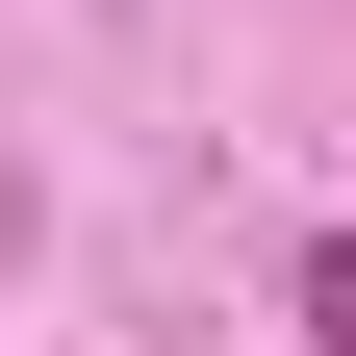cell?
I'll return each instance as SVG.
<instances>
[{"label":"cell","instance_id":"1","mask_svg":"<svg viewBox=\"0 0 356 356\" xmlns=\"http://www.w3.org/2000/svg\"><path fill=\"white\" fill-rule=\"evenodd\" d=\"M280 305H305V356H356V229H331V254H305V280H280Z\"/></svg>","mask_w":356,"mask_h":356}]
</instances>
